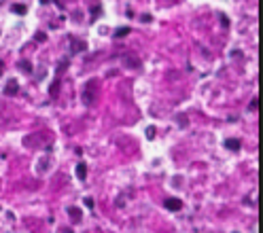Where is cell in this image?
I'll list each match as a JSON object with an SVG mask.
<instances>
[{
	"label": "cell",
	"instance_id": "cell-1",
	"mask_svg": "<svg viewBox=\"0 0 263 233\" xmlns=\"http://www.w3.org/2000/svg\"><path fill=\"white\" fill-rule=\"evenodd\" d=\"M93 87H96V81H89L83 91V104H87V106H91V102H93Z\"/></svg>",
	"mask_w": 263,
	"mask_h": 233
},
{
	"label": "cell",
	"instance_id": "cell-4",
	"mask_svg": "<svg viewBox=\"0 0 263 233\" xmlns=\"http://www.w3.org/2000/svg\"><path fill=\"white\" fill-rule=\"evenodd\" d=\"M225 146L229 148V151H238V148H240V140L229 138V140H225Z\"/></svg>",
	"mask_w": 263,
	"mask_h": 233
},
{
	"label": "cell",
	"instance_id": "cell-11",
	"mask_svg": "<svg viewBox=\"0 0 263 233\" xmlns=\"http://www.w3.org/2000/svg\"><path fill=\"white\" fill-rule=\"evenodd\" d=\"M20 68H22V70H26V72H32L30 62H20Z\"/></svg>",
	"mask_w": 263,
	"mask_h": 233
},
{
	"label": "cell",
	"instance_id": "cell-6",
	"mask_svg": "<svg viewBox=\"0 0 263 233\" xmlns=\"http://www.w3.org/2000/svg\"><path fill=\"white\" fill-rule=\"evenodd\" d=\"M68 216L72 219V223H77V221H81V210L79 208H68Z\"/></svg>",
	"mask_w": 263,
	"mask_h": 233
},
{
	"label": "cell",
	"instance_id": "cell-13",
	"mask_svg": "<svg viewBox=\"0 0 263 233\" xmlns=\"http://www.w3.org/2000/svg\"><path fill=\"white\" fill-rule=\"evenodd\" d=\"M146 136H149V138H153V136H155V127H153V125H151L149 129H146Z\"/></svg>",
	"mask_w": 263,
	"mask_h": 233
},
{
	"label": "cell",
	"instance_id": "cell-7",
	"mask_svg": "<svg viewBox=\"0 0 263 233\" xmlns=\"http://www.w3.org/2000/svg\"><path fill=\"white\" fill-rule=\"evenodd\" d=\"M125 66H132V68H140V60H132V55H125Z\"/></svg>",
	"mask_w": 263,
	"mask_h": 233
},
{
	"label": "cell",
	"instance_id": "cell-12",
	"mask_svg": "<svg viewBox=\"0 0 263 233\" xmlns=\"http://www.w3.org/2000/svg\"><path fill=\"white\" fill-rule=\"evenodd\" d=\"M176 121H178V123H183L180 127H187V116H185V114H178V116H176Z\"/></svg>",
	"mask_w": 263,
	"mask_h": 233
},
{
	"label": "cell",
	"instance_id": "cell-2",
	"mask_svg": "<svg viewBox=\"0 0 263 233\" xmlns=\"http://www.w3.org/2000/svg\"><path fill=\"white\" fill-rule=\"evenodd\" d=\"M163 208L170 210V212H178L180 208H183V202H180V199H176V197H168L166 202H163Z\"/></svg>",
	"mask_w": 263,
	"mask_h": 233
},
{
	"label": "cell",
	"instance_id": "cell-10",
	"mask_svg": "<svg viewBox=\"0 0 263 233\" xmlns=\"http://www.w3.org/2000/svg\"><path fill=\"white\" fill-rule=\"evenodd\" d=\"M127 32H129V28H119L117 32H115V36L121 38V36H125V34H127Z\"/></svg>",
	"mask_w": 263,
	"mask_h": 233
},
{
	"label": "cell",
	"instance_id": "cell-8",
	"mask_svg": "<svg viewBox=\"0 0 263 233\" xmlns=\"http://www.w3.org/2000/svg\"><path fill=\"white\" fill-rule=\"evenodd\" d=\"M7 93L13 95V93H17V81H11L9 85H7Z\"/></svg>",
	"mask_w": 263,
	"mask_h": 233
},
{
	"label": "cell",
	"instance_id": "cell-9",
	"mask_svg": "<svg viewBox=\"0 0 263 233\" xmlns=\"http://www.w3.org/2000/svg\"><path fill=\"white\" fill-rule=\"evenodd\" d=\"M85 47H87L85 43H77V41H74V43H72V51H83Z\"/></svg>",
	"mask_w": 263,
	"mask_h": 233
},
{
	"label": "cell",
	"instance_id": "cell-14",
	"mask_svg": "<svg viewBox=\"0 0 263 233\" xmlns=\"http://www.w3.org/2000/svg\"><path fill=\"white\" fill-rule=\"evenodd\" d=\"M85 206H87V208H93V199H91V197L85 199Z\"/></svg>",
	"mask_w": 263,
	"mask_h": 233
},
{
	"label": "cell",
	"instance_id": "cell-5",
	"mask_svg": "<svg viewBox=\"0 0 263 233\" xmlns=\"http://www.w3.org/2000/svg\"><path fill=\"white\" fill-rule=\"evenodd\" d=\"M11 11H13V13H17V15H24V13L28 11V7L22 5V3H15V5H11Z\"/></svg>",
	"mask_w": 263,
	"mask_h": 233
},
{
	"label": "cell",
	"instance_id": "cell-16",
	"mask_svg": "<svg viewBox=\"0 0 263 233\" xmlns=\"http://www.w3.org/2000/svg\"><path fill=\"white\" fill-rule=\"evenodd\" d=\"M0 76H3V60H0Z\"/></svg>",
	"mask_w": 263,
	"mask_h": 233
},
{
	"label": "cell",
	"instance_id": "cell-3",
	"mask_svg": "<svg viewBox=\"0 0 263 233\" xmlns=\"http://www.w3.org/2000/svg\"><path fill=\"white\" fill-rule=\"evenodd\" d=\"M77 178H79V180H85V178H87V165H85L83 161L77 165Z\"/></svg>",
	"mask_w": 263,
	"mask_h": 233
},
{
	"label": "cell",
	"instance_id": "cell-15",
	"mask_svg": "<svg viewBox=\"0 0 263 233\" xmlns=\"http://www.w3.org/2000/svg\"><path fill=\"white\" fill-rule=\"evenodd\" d=\"M251 110H253V112L257 110V100H253V102H251Z\"/></svg>",
	"mask_w": 263,
	"mask_h": 233
}]
</instances>
